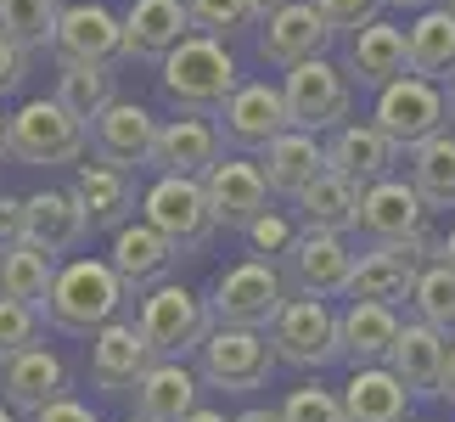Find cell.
Segmentation results:
<instances>
[{
  "label": "cell",
  "mask_w": 455,
  "mask_h": 422,
  "mask_svg": "<svg viewBox=\"0 0 455 422\" xmlns=\"http://www.w3.org/2000/svg\"><path fill=\"white\" fill-rule=\"evenodd\" d=\"M130 304V288L118 281V271L108 265V259H68V265H57V276H51V298H45V327L68 332V338H91L96 327L118 321Z\"/></svg>",
  "instance_id": "cell-1"
},
{
  "label": "cell",
  "mask_w": 455,
  "mask_h": 422,
  "mask_svg": "<svg viewBox=\"0 0 455 422\" xmlns=\"http://www.w3.org/2000/svg\"><path fill=\"white\" fill-rule=\"evenodd\" d=\"M157 68H164V74H157V79H164V96L180 113H214L220 101L236 91V57H231V45L214 40V34H197V28H191Z\"/></svg>",
  "instance_id": "cell-2"
},
{
  "label": "cell",
  "mask_w": 455,
  "mask_h": 422,
  "mask_svg": "<svg viewBox=\"0 0 455 422\" xmlns=\"http://www.w3.org/2000/svg\"><path fill=\"white\" fill-rule=\"evenodd\" d=\"M91 152V130L84 118H74L57 96H34L12 113V135H6V158L23 169H62V164H79Z\"/></svg>",
  "instance_id": "cell-3"
},
{
  "label": "cell",
  "mask_w": 455,
  "mask_h": 422,
  "mask_svg": "<svg viewBox=\"0 0 455 422\" xmlns=\"http://www.w3.org/2000/svg\"><path fill=\"white\" fill-rule=\"evenodd\" d=\"M275 366L282 361L270 349V332H253V327H208V338L197 344V383L220 394L265 389Z\"/></svg>",
  "instance_id": "cell-4"
},
{
  "label": "cell",
  "mask_w": 455,
  "mask_h": 422,
  "mask_svg": "<svg viewBox=\"0 0 455 422\" xmlns=\"http://www.w3.org/2000/svg\"><path fill=\"white\" fill-rule=\"evenodd\" d=\"M433 248H439V237L427 231H411L399 242H371L365 254H355V271H348V288L343 298H371V304H405L411 288H416V271L433 259Z\"/></svg>",
  "instance_id": "cell-5"
},
{
  "label": "cell",
  "mask_w": 455,
  "mask_h": 422,
  "mask_svg": "<svg viewBox=\"0 0 455 422\" xmlns=\"http://www.w3.org/2000/svg\"><path fill=\"white\" fill-rule=\"evenodd\" d=\"M270 332V349L282 366H299V372H321V366L343 361V338H338V310L315 293H287V304L275 310Z\"/></svg>",
  "instance_id": "cell-6"
},
{
  "label": "cell",
  "mask_w": 455,
  "mask_h": 422,
  "mask_svg": "<svg viewBox=\"0 0 455 422\" xmlns=\"http://www.w3.org/2000/svg\"><path fill=\"white\" fill-rule=\"evenodd\" d=\"M208 321L214 327H253L265 332L275 321V310L287 304V281L270 259H242V265L220 271L214 288H208Z\"/></svg>",
  "instance_id": "cell-7"
},
{
  "label": "cell",
  "mask_w": 455,
  "mask_h": 422,
  "mask_svg": "<svg viewBox=\"0 0 455 422\" xmlns=\"http://www.w3.org/2000/svg\"><path fill=\"white\" fill-rule=\"evenodd\" d=\"M135 327H141V338L152 344L157 361H186L197 355V344L208 338V304L191 288L180 281H157V288L141 293V310H135Z\"/></svg>",
  "instance_id": "cell-8"
},
{
  "label": "cell",
  "mask_w": 455,
  "mask_h": 422,
  "mask_svg": "<svg viewBox=\"0 0 455 422\" xmlns=\"http://www.w3.org/2000/svg\"><path fill=\"white\" fill-rule=\"evenodd\" d=\"M141 220L169 237L174 254H203L214 242V215H208V191L197 174H157L141 198Z\"/></svg>",
  "instance_id": "cell-9"
},
{
  "label": "cell",
  "mask_w": 455,
  "mask_h": 422,
  "mask_svg": "<svg viewBox=\"0 0 455 422\" xmlns=\"http://www.w3.org/2000/svg\"><path fill=\"white\" fill-rule=\"evenodd\" d=\"M371 125L394 141L399 152H411L416 141H427L433 130L450 125V101L439 91V79H422V74H399L377 91V108H371Z\"/></svg>",
  "instance_id": "cell-10"
},
{
  "label": "cell",
  "mask_w": 455,
  "mask_h": 422,
  "mask_svg": "<svg viewBox=\"0 0 455 422\" xmlns=\"http://www.w3.org/2000/svg\"><path fill=\"white\" fill-rule=\"evenodd\" d=\"M282 96H287V113L292 125L321 135V130H338L348 125V113H355V85L338 62L326 57H309V62H292L287 79H282Z\"/></svg>",
  "instance_id": "cell-11"
},
{
  "label": "cell",
  "mask_w": 455,
  "mask_h": 422,
  "mask_svg": "<svg viewBox=\"0 0 455 422\" xmlns=\"http://www.w3.org/2000/svg\"><path fill=\"white\" fill-rule=\"evenodd\" d=\"M214 130H220L225 147H236V152H265L282 130H292L282 85H270V79H248V85H242L236 79V91L214 108Z\"/></svg>",
  "instance_id": "cell-12"
},
{
  "label": "cell",
  "mask_w": 455,
  "mask_h": 422,
  "mask_svg": "<svg viewBox=\"0 0 455 422\" xmlns=\"http://www.w3.org/2000/svg\"><path fill=\"white\" fill-rule=\"evenodd\" d=\"M203 191H208V215H214L220 231H248V225L270 208V186H265V169L259 158H225L203 174Z\"/></svg>",
  "instance_id": "cell-13"
},
{
  "label": "cell",
  "mask_w": 455,
  "mask_h": 422,
  "mask_svg": "<svg viewBox=\"0 0 455 422\" xmlns=\"http://www.w3.org/2000/svg\"><path fill=\"white\" fill-rule=\"evenodd\" d=\"M51 51H57V62H108L113 68L118 57H124L118 12H108L101 0H62Z\"/></svg>",
  "instance_id": "cell-14"
},
{
  "label": "cell",
  "mask_w": 455,
  "mask_h": 422,
  "mask_svg": "<svg viewBox=\"0 0 455 422\" xmlns=\"http://www.w3.org/2000/svg\"><path fill=\"white\" fill-rule=\"evenodd\" d=\"M338 34L326 28V17L309 6V0H282L270 17H259V57L270 68H292L309 57H326V45Z\"/></svg>",
  "instance_id": "cell-15"
},
{
  "label": "cell",
  "mask_w": 455,
  "mask_h": 422,
  "mask_svg": "<svg viewBox=\"0 0 455 422\" xmlns=\"http://www.w3.org/2000/svg\"><path fill=\"white\" fill-rule=\"evenodd\" d=\"M84 130H91V152L101 158V164H113V169H141V164H152L157 118L141 108V101L113 96V101H108V108H101Z\"/></svg>",
  "instance_id": "cell-16"
},
{
  "label": "cell",
  "mask_w": 455,
  "mask_h": 422,
  "mask_svg": "<svg viewBox=\"0 0 455 422\" xmlns=\"http://www.w3.org/2000/svg\"><path fill=\"white\" fill-rule=\"evenodd\" d=\"M68 394V361L51 355L45 344H28L17 355L0 361V400L17 411V417H34L40 406Z\"/></svg>",
  "instance_id": "cell-17"
},
{
  "label": "cell",
  "mask_w": 455,
  "mask_h": 422,
  "mask_svg": "<svg viewBox=\"0 0 455 422\" xmlns=\"http://www.w3.org/2000/svg\"><path fill=\"white\" fill-rule=\"evenodd\" d=\"M287 259H292V288L315 293V298H338L348 288V271H355L348 237L343 231H315V225H299Z\"/></svg>",
  "instance_id": "cell-18"
},
{
  "label": "cell",
  "mask_w": 455,
  "mask_h": 422,
  "mask_svg": "<svg viewBox=\"0 0 455 422\" xmlns=\"http://www.w3.org/2000/svg\"><path fill=\"white\" fill-rule=\"evenodd\" d=\"M220 152H225V141L208 113H180L169 125H157V135H152V169L157 174H197L203 181L220 164Z\"/></svg>",
  "instance_id": "cell-19"
},
{
  "label": "cell",
  "mask_w": 455,
  "mask_h": 422,
  "mask_svg": "<svg viewBox=\"0 0 455 422\" xmlns=\"http://www.w3.org/2000/svg\"><path fill=\"white\" fill-rule=\"evenodd\" d=\"M152 361H157L152 344L141 338V327H135V321H124V315L91 332V383H96V389L130 394L135 377H141Z\"/></svg>",
  "instance_id": "cell-20"
},
{
  "label": "cell",
  "mask_w": 455,
  "mask_h": 422,
  "mask_svg": "<svg viewBox=\"0 0 455 422\" xmlns=\"http://www.w3.org/2000/svg\"><path fill=\"white\" fill-rule=\"evenodd\" d=\"M174 254L164 231H152L147 220H124L113 231V248H108V265L118 271V281L130 288V298H141L147 288H157V281H169L174 271Z\"/></svg>",
  "instance_id": "cell-21"
},
{
  "label": "cell",
  "mask_w": 455,
  "mask_h": 422,
  "mask_svg": "<svg viewBox=\"0 0 455 422\" xmlns=\"http://www.w3.org/2000/svg\"><path fill=\"white\" fill-rule=\"evenodd\" d=\"M23 237L34 242V248H45L51 259L79 254V242L91 237V220H84L74 186L68 191L45 186V191H34V198H23Z\"/></svg>",
  "instance_id": "cell-22"
},
{
  "label": "cell",
  "mask_w": 455,
  "mask_h": 422,
  "mask_svg": "<svg viewBox=\"0 0 455 422\" xmlns=\"http://www.w3.org/2000/svg\"><path fill=\"white\" fill-rule=\"evenodd\" d=\"M427 225V203L416 198L411 181H399V174H382V181L360 186V225L371 242H399L411 231H422Z\"/></svg>",
  "instance_id": "cell-23"
},
{
  "label": "cell",
  "mask_w": 455,
  "mask_h": 422,
  "mask_svg": "<svg viewBox=\"0 0 455 422\" xmlns=\"http://www.w3.org/2000/svg\"><path fill=\"white\" fill-rule=\"evenodd\" d=\"M343 74H348V85H365V91H382L388 79L411 74L405 28L388 23V17H371L365 28H355V40H348V57H343Z\"/></svg>",
  "instance_id": "cell-24"
},
{
  "label": "cell",
  "mask_w": 455,
  "mask_h": 422,
  "mask_svg": "<svg viewBox=\"0 0 455 422\" xmlns=\"http://www.w3.org/2000/svg\"><path fill=\"white\" fill-rule=\"evenodd\" d=\"M118 28H124V57L130 62H164L191 34V17H186V0H130V12L118 17Z\"/></svg>",
  "instance_id": "cell-25"
},
{
  "label": "cell",
  "mask_w": 455,
  "mask_h": 422,
  "mask_svg": "<svg viewBox=\"0 0 455 422\" xmlns=\"http://www.w3.org/2000/svg\"><path fill=\"white\" fill-rule=\"evenodd\" d=\"M444 355H450V338L439 327H427V321H399V332H394V344H388V372L411 389V400L416 394H439V372H444Z\"/></svg>",
  "instance_id": "cell-26"
},
{
  "label": "cell",
  "mask_w": 455,
  "mask_h": 422,
  "mask_svg": "<svg viewBox=\"0 0 455 422\" xmlns=\"http://www.w3.org/2000/svg\"><path fill=\"white\" fill-rule=\"evenodd\" d=\"M331 141H321L326 147V169H338V174H348L355 186H371V181H382V174H394V164H399V147L388 135H382L371 118L365 125H338V130H326Z\"/></svg>",
  "instance_id": "cell-27"
},
{
  "label": "cell",
  "mask_w": 455,
  "mask_h": 422,
  "mask_svg": "<svg viewBox=\"0 0 455 422\" xmlns=\"http://www.w3.org/2000/svg\"><path fill=\"white\" fill-rule=\"evenodd\" d=\"M197 394H203V383L186 361H152L130 389L135 417H147V422H180L186 411H197Z\"/></svg>",
  "instance_id": "cell-28"
},
{
  "label": "cell",
  "mask_w": 455,
  "mask_h": 422,
  "mask_svg": "<svg viewBox=\"0 0 455 422\" xmlns=\"http://www.w3.org/2000/svg\"><path fill=\"white\" fill-rule=\"evenodd\" d=\"M259 169H265L270 198H299L315 174L326 169V147H321V135L292 125V130H282L265 152H259Z\"/></svg>",
  "instance_id": "cell-29"
},
{
  "label": "cell",
  "mask_w": 455,
  "mask_h": 422,
  "mask_svg": "<svg viewBox=\"0 0 455 422\" xmlns=\"http://www.w3.org/2000/svg\"><path fill=\"white\" fill-rule=\"evenodd\" d=\"M74 198L91 220V231H118L124 220H135V186H130V169H113V164H79L74 174Z\"/></svg>",
  "instance_id": "cell-30"
},
{
  "label": "cell",
  "mask_w": 455,
  "mask_h": 422,
  "mask_svg": "<svg viewBox=\"0 0 455 422\" xmlns=\"http://www.w3.org/2000/svg\"><path fill=\"white\" fill-rule=\"evenodd\" d=\"M343 417L348 422H405L411 417V389L388 366H355V377L343 383Z\"/></svg>",
  "instance_id": "cell-31"
},
{
  "label": "cell",
  "mask_w": 455,
  "mask_h": 422,
  "mask_svg": "<svg viewBox=\"0 0 455 422\" xmlns=\"http://www.w3.org/2000/svg\"><path fill=\"white\" fill-rule=\"evenodd\" d=\"M292 208H299V225H315V231H355L360 225V186L348 181V174L338 169H321L315 181L292 198Z\"/></svg>",
  "instance_id": "cell-32"
},
{
  "label": "cell",
  "mask_w": 455,
  "mask_h": 422,
  "mask_svg": "<svg viewBox=\"0 0 455 422\" xmlns=\"http://www.w3.org/2000/svg\"><path fill=\"white\" fill-rule=\"evenodd\" d=\"M399 332V310L394 304H371V298H348V310H338V338H343V361L355 366H377L388 361V344Z\"/></svg>",
  "instance_id": "cell-33"
},
{
  "label": "cell",
  "mask_w": 455,
  "mask_h": 422,
  "mask_svg": "<svg viewBox=\"0 0 455 422\" xmlns=\"http://www.w3.org/2000/svg\"><path fill=\"white\" fill-rule=\"evenodd\" d=\"M405 51H411V74L422 79H450L455 74V12L444 6H422L405 28Z\"/></svg>",
  "instance_id": "cell-34"
},
{
  "label": "cell",
  "mask_w": 455,
  "mask_h": 422,
  "mask_svg": "<svg viewBox=\"0 0 455 422\" xmlns=\"http://www.w3.org/2000/svg\"><path fill=\"white\" fill-rule=\"evenodd\" d=\"M411 186L427 203V215L455 208V135L450 130H433L427 141L411 147Z\"/></svg>",
  "instance_id": "cell-35"
},
{
  "label": "cell",
  "mask_w": 455,
  "mask_h": 422,
  "mask_svg": "<svg viewBox=\"0 0 455 422\" xmlns=\"http://www.w3.org/2000/svg\"><path fill=\"white\" fill-rule=\"evenodd\" d=\"M51 276H57V259H51L45 248H34L28 237L12 242V248H0V298H17V304L45 310Z\"/></svg>",
  "instance_id": "cell-36"
},
{
  "label": "cell",
  "mask_w": 455,
  "mask_h": 422,
  "mask_svg": "<svg viewBox=\"0 0 455 422\" xmlns=\"http://www.w3.org/2000/svg\"><path fill=\"white\" fill-rule=\"evenodd\" d=\"M118 96V74L108 62H62V74H57V101L74 118H84V125H91V118L108 108V101Z\"/></svg>",
  "instance_id": "cell-37"
},
{
  "label": "cell",
  "mask_w": 455,
  "mask_h": 422,
  "mask_svg": "<svg viewBox=\"0 0 455 422\" xmlns=\"http://www.w3.org/2000/svg\"><path fill=\"white\" fill-rule=\"evenodd\" d=\"M57 12H62V0H0V34L12 45H23L28 57L34 51H51Z\"/></svg>",
  "instance_id": "cell-38"
},
{
  "label": "cell",
  "mask_w": 455,
  "mask_h": 422,
  "mask_svg": "<svg viewBox=\"0 0 455 422\" xmlns=\"http://www.w3.org/2000/svg\"><path fill=\"white\" fill-rule=\"evenodd\" d=\"M411 310H416V321H427V327H439L444 338H455V271L439 265V259H427V265L416 271Z\"/></svg>",
  "instance_id": "cell-39"
},
{
  "label": "cell",
  "mask_w": 455,
  "mask_h": 422,
  "mask_svg": "<svg viewBox=\"0 0 455 422\" xmlns=\"http://www.w3.org/2000/svg\"><path fill=\"white\" fill-rule=\"evenodd\" d=\"M186 17L197 34H214V40H231V34L259 23L248 0H186Z\"/></svg>",
  "instance_id": "cell-40"
},
{
  "label": "cell",
  "mask_w": 455,
  "mask_h": 422,
  "mask_svg": "<svg viewBox=\"0 0 455 422\" xmlns=\"http://www.w3.org/2000/svg\"><path fill=\"white\" fill-rule=\"evenodd\" d=\"M275 411H282V422H348V417H343V400L331 394V389H321V383L292 389Z\"/></svg>",
  "instance_id": "cell-41"
},
{
  "label": "cell",
  "mask_w": 455,
  "mask_h": 422,
  "mask_svg": "<svg viewBox=\"0 0 455 422\" xmlns=\"http://www.w3.org/2000/svg\"><path fill=\"white\" fill-rule=\"evenodd\" d=\"M40 327H45V315L34 304L0 298V361L17 355V349H28V344H40Z\"/></svg>",
  "instance_id": "cell-42"
},
{
  "label": "cell",
  "mask_w": 455,
  "mask_h": 422,
  "mask_svg": "<svg viewBox=\"0 0 455 422\" xmlns=\"http://www.w3.org/2000/svg\"><path fill=\"white\" fill-rule=\"evenodd\" d=\"M242 237L253 242V254H259V259H270V254H287V248H292V237H299V225H292L287 215H275V208H265V215H259V220H253V225H248Z\"/></svg>",
  "instance_id": "cell-43"
},
{
  "label": "cell",
  "mask_w": 455,
  "mask_h": 422,
  "mask_svg": "<svg viewBox=\"0 0 455 422\" xmlns=\"http://www.w3.org/2000/svg\"><path fill=\"white\" fill-rule=\"evenodd\" d=\"M309 6L326 17V28H331V34H343V28H365L371 17H382V0H309Z\"/></svg>",
  "instance_id": "cell-44"
},
{
  "label": "cell",
  "mask_w": 455,
  "mask_h": 422,
  "mask_svg": "<svg viewBox=\"0 0 455 422\" xmlns=\"http://www.w3.org/2000/svg\"><path fill=\"white\" fill-rule=\"evenodd\" d=\"M23 79H28V51L0 34V101H6L12 91H23Z\"/></svg>",
  "instance_id": "cell-45"
},
{
  "label": "cell",
  "mask_w": 455,
  "mask_h": 422,
  "mask_svg": "<svg viewBox=\"0 0 455 422\" xmlns=\"http://www.w3.org/2000/svg\"><path fill=\"white\" fill-rule=\"evenodd\" d=\"M28 422H101L84 400H74V394H62V400H51V406H40Z\"/></svg>",
  "instance_id": "cell-46"
},
{
  "label": "cell",
  "mask_w": 455,
  "mask_h": 422,
  "mask_svg": "<svg viewBox=\"0 0 455 422\" xmlns=\"http://www.w3.org/2000/svg\"><path fill=\"white\" fill-rule=\"evenodd\" d=\"M12 242H23V198L0 191V248H12Z\"/></svg>",
  "instance_id": "cell-47"
},
{
  "label": "cell",
  "mask_w": 455,
  "mask_h": 422,
  "mask_svg": "<svg viewBox=\"0 0 455 422\" xmlns=\"http://www.w3.org/2000/svg\"><path fill=\"white\" fill-rule=\"evenodd\" d=\"M439 400H450V406H455V344H450V355H444V372H439Z\"/></svg>",
  "instance_id": "cell-48"
},
{
  "label": "cell",
  "mask_w": 455,
  "mask_h": 422,
  "mask_svg": "<svg viewBox=\"0 0 455 422\" xmlns=\"http://www.w3.org/2000/svg\"><path fill=\"white\" fill-rule=\"evenodd\" d=\"M433 259H439V265H450V271H455V225H450V237H439V248H433Z\"/></svg>",
  "instance_id": "cell-49"
},
{
  "label": "cell",
  "mask_w": 455,
  "mask_h": 422,
  "mask_svg": "<svg viewBox=\"0 0 455 422\" xmlns=\"http://www.w3.org/2000/svg\"><path fill=\"white\" fill-rule=\"evenodd\" d=\"M231 422H282V411H265V406H253V411H242V417H231Z\"/></svg>",
  "instance_id": "cell-50"
},
{
  "label": "cell",
  "mask_w": 455,
  "mask_h": 422,
  "mask_svg": "<svg viewBox=\"0 0 455 422\" xmlns=\"http://www.w3.org/2000/svg\"><path fill=\"white\" fill-rule=\"evenodd\" d=\"M180 422H231V417H225V411H208V406H197V411H186Z\"/></svg>",
  "instance_id": "cell-51"
},
{
  "label": "cell",
  "mask_w": 455,
  "mask_h": 422,
  "mask_svg": "<svg viewBox=\"0 0 455 422\" xmlns=\"http://www.w3.org/2000/svg\"><path fill=\"white\" fill-rule=\"evenodd\" d=\"M382 6H394V12H422V6H439V0H382Z\"/></svg>",
  "instance_id": "cell-52"
},
{
  "label": "cell",
  "mask_w": 455,
  "mask_h": 422,
  "mask_svg": "<svg viewBox=\"0 0 455 422\" xmlns=\"http://www.w3.org/2000/svg\"><path fill=\"white\" fill-rule=\"evenodd\" d=\"M248 6H253V17H270L275 6H282V0H248Z\"/></svg>",
  "instance_id": "cell-53"
},
{
  "label": "cell",
  "mask_w": 455,
  "mask_h": 422,
  "mask_svg": "<svg viewBox=\"0 0 455 422\" xmlns=\"http://www.w3.org/2000/svg\"><path fill=\"white\" fill-rule=\"evenodd\" d=\"M6 135H12V113H0V158H6Z\"/></svg>",
  "instance_id": "cell-54"
},
{
  "label": "cell",
  "mask_w": 455,
  "mask_h": 422,
  "mask_svg": "<svg viewBox=\"0 0 455 422\" xmlns=\"http://www.w3.org/2000/svg\"><path fill=\"white\" fill-rule=\"evenodd\" d=\"M0 422H28V417H17L12 406H0Z\"/></svg>",
  "instance_id": "cell-55"
},
{
  "label": "cell",
  "mask_w": 455,
  "mask_h": 422,
  "mask_svg": "<svg viewBox=\"0 0 455 422\" xmlns=\"http://www.w3.org/2000/svg\"><path fill=\"white\" fill-rule=\"evenodd\" d=\"M444 101H450V118H455V85H450V96H444Z\"/></svg>",
  "instance_id": "cell-56"
},
{
  "label": "cell",
  "mask_w": 455,
  "mask_h": 422,
  "mask_svg": "<svg viewBox=\"0 0 455 422\" xmlns=\"http://www.w3.org/2000/svg\"><path fill=\"white\" fill-rule=\"evenodd\" d=\"M405 422H433V417H405Z\"/></svg>",
  "instance_id": "cell-57"
},
{
  "label": "cell",
  "mask_w": 455,
  "mask_h": 422,
  "mask_svg": "<svg viewBox=\"0 0 455 422\" xmlns=\"http://www.w3.org/2000/svg\"><path fill=\"white\" fill-rule=\"evenodd\" d=\"M124 422H147V417H124Z\"/></svg>",
  "instance_id": "cell-58"
},
{
  "label": "cell",
  "mask_w": 455,
  "mask_h": 422,
  "mask_svg": "<svg viewBox=\"0 0 455 422\" xmlns=\"http://www.w3.org/2000/svg\"><path fill=\"white\" fill-rule=\"evenodd\" d=\"M444 6H450V12H455V0H444Z\"/></svg>",
  "instance_id": "cell-59"
}]
</instances>
